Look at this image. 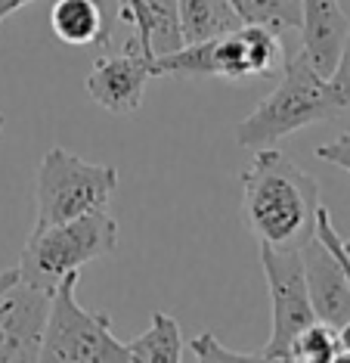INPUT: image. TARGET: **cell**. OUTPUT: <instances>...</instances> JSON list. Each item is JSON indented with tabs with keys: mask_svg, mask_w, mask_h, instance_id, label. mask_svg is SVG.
<instances>
[{
	"mask_svg": "<svg viewBox=\"0 0 350 363\" xmlns=\"http://www.w3.org/2000/svg\"><path fill=\"white\" fill-rule=\"evenodd\" d=\"M261 264L266 286H270V311H273L270 342L264 345L261 357L288 363L295 335L316 320L304 283L301 249H273V245L261 242Z\"/></svg>",
	"mask_w": 350,
	"mask_h": 363,
	"instance_id": "cell-7",
	"label": "cell"
},
{
	"mask_svg": "<svg viewBox=\"0 0 350 363\" xmlns=\"http://www.w3.org/2000/svg\"><path fill=\"white\" fill-rule=\"evenodd\" d=\"M115 186H118V168L115 164H94L78 159L62 146H53L38 164L35 227L62 224V220H72L78 214L106 208Z\"/></svg>",
	"mask_w": 350,
	"mask_h": 363,
	"instance_id": "cell-6",
	"label": "cell"
},
{
	"mask_svg": "<svg viewBox=\"0 0 350 363\" xmlns=\"http://www.w3.org/2000/svg\"><path fill=\"white\" fill-rule=\"evenodd\" d=\"M152 75V60L133 40L118 56H99L87 75V94L96 106L112 115H130L143 106L146 84Z\"/></svg>",
	"mask_w": 350,
	"mask_h": 363,
	"instance_id": "cell-9",
	"label": "cell"
},
{
	"mask_svg": "<svg viewBox=\"0 0 350 363\" xmlns=\"http://www.w3.org/2000/svg\"><path fill=\"white\" fill-rule=\"evenodd\" d=\"M78 270L65 274L50 295L40 363H133L128 342L112 333L109 313L84 311L74 295Z\"/></svg>",
	"mask_w": 350,
	"mask_h": 363,
	"instance_id": "cell-5",
	"label": "cell"
},
{
	"mask_svg": "<svg viewBox=\"0 0 350 363\" xmlns=\"http://www.w3.org/2000/svg\"><path fill=\"white\" fill-rule=\"evenodd\" d=\"M189 357L198 363H248V360H264L261 351L257 354H245V351H232L227 345L218 342L214 333H198L189 342Z\"/></svg>",
	"mask_w": 350,
	"mask_h": 363,
	"instance_id": "cell-17",
	"label": "cell"
},
{
	"mask_svg": "<svg viewBox=\"0 0 350 363\" xmlns=\"http://www.w3.org/2000/svg\"><path fill=\"white\" fill-rule=\"evenodd\" d=\"M177 16L183 44H198L242 28L230 0H177Z\"/></svg>",
	"mask_w": 350,
	"mask_h": 363,
	"instance_id": "cell-13",
	"label": "cell"
},
{
	"mask_svg": "<svg viewBox=\"0 0 350 363\" xmlns=\"http://www.w3.org/2000/svg\"><path fill=\"white\" fill-rule=\"evenodd\" d=\"M115 245H118V224L106 208H96L62 224L31 227L16 267L22 283L53 292L65 274L81 270L87 261L112 255Z\"/></svg>",
	"mask_w": 350,
	"mask_h": 363,
	"instance_id": "cell-3",
	"label": "cell"
},
{
	"mask_svg": "<svg viewBox=\"0 0 350 363\" xmlns=\"http://www.w3.org/2000/svg\"><path fill=\"white\" fill-rule=\"evenodd\" d=\"M118 22V0H56L50 28L60 44L106 47Z\"/></svg>",
	"mask_w": 350,
	"mask_h": 363,
	"instance_id": "cell-12",
	"label": "cell"
},
{
	"mask_svg": "<svg viewBox=\"0 0 350 363\" xmlns=\"http://www.w3.org/2000/svg\"><path fill=\"white\" fill-rule=\"evenodd\" d=\"M0 130H4V112H0Z\"/></svg>",
	"mask_w": 350,
	"mask_h": 363,
	"instance_id": "cell-25",
	"label": "cell"
},
{
	"mask_svg": "<svg viewBox=\"0 0 350 363\" xmlns=\"http://www.w3.org/2000/svg\"><path fill=\"white\" fill-rule=\"evenodd\" d=\"M344 112L338 96L332 94L329 78L307 62L298 50L282 62V81L273 94H266L257 109L236 125V143L242 150H264L276 146L279 140L291 137L295 130L310 128L316 121H332Z\"/></svg>",
	"mask_w": 350,
	"mask_h": 363,
	"instance_id": "cell-2",
	"label": "cell"
},
{
	"mask_svg": "<svg viewBox=\"0 0 350 363\" xmlns=\"http://www.w3.org/2000/svg\"><path fill=\"white\" fill-rule=\"evenodd\" d=\"M344 249H347V255H350V239H344Z\"/></svg>",
	"mask_w": 350,
	"mask_h": 363,
	"instance_id": "cell-24",
	"label": "cell"
},
{
	"mask_svg": "<svg viewBox=\"0 0 350 363\" xmlns=\"http://www.w3.org/2000/svg\"><path fill=\"white\" fill-rule=\"evenodd\" d=\"M242 26H264L270 31H288L301 26V0H230Z\"/></svg>",
	"mask_w": 350,
	"mask_h": 363,
	"instance_id": "cell-15",
	"label": "cell"
},
{
	"mask_svg": "<svg viewBox=\"0 0 350 363\" xmlns=\"http://www.w3.org/2000/svg\"><path fill=\"white\" fill-rule=\"evenodd\" d=\"M13 283H19V267H10V270H0V295L6 292Z\"/></svg>",
	"mask_w": 350,
	"mask_h": 363,
	"instance_id": "cell-23",
	"label": "cell"
},
{
	"mask_svg": "<svg viewBox=\"0 0 350 363\" xmlns=\"http://www.w3.org/2000/svg\"><path fill=\"white\" fill-rule=\"evenodd\" d=\"M50 295L22 279L0 295V363H38Z\"/></svg>",
	"mask_w": 350,
	"mask_h": 363,
	"instance_id": "cell-8",
	"label": "cell"
},
{
	"mask_svg": "<svg viewBox=\"0 0 350 363\" xmlns=\"http://www.w3.org/2000/svg\"><path fill=\"white\" fill-rule=\"evenodd\" d=\"M286 53L276 31L264 26H242L230 35L198 40V44H183L180 50L168 56H155L152 75H177V78H264L282 69Z\"/></svg>",
	"mask_w": 350,
	"mask_h": 363,
	"instance_id": "cell-4",
	"label": "cell"
},
{
	"mask_svg": "<svg viewBox=\"0 0 350 363\" xmlns=\"http://www.w3.org/2000/svg\"><path fill=\"white\" fill-rule=\"evenodd\" d=\"M316 159H322V162L335 164V168L350 171V130H344V134L335 137L332 143L316 146Z\"/></svg>",
	"mask_w": 350,
	"mask_h": 363,
	"instance_id": "cell-20",
	"label": "cell"
},
{
	"mask_svg": "<svg viewBox=\"0 0 350 363\" xmlns=\"http://www.w3.org/2000/svg\"><path fill=\"white\" fill-rule=\"evenodd\" d=\"M128 351L133 363H177L183 360V338H180V323L168 311H155L152 323L143 335L128 342Z\"/></svg>",
	"mask_w": 350,
	"mask_h": 363,
	"instance_id": "cell-14",
	"label": "cell"
},
{
	"mask_svg": "<svg viewBox=\"0 0 350 363\" xmlns=\"http://www.w3.org/2000/svg\"><path fill=\"white\" fill-rule=\"evenodd\" d=\"M291 360H304V363H335L341 360V342H338V329L313 320L310 326H304L301 333L291 342Z\"/></svg>",
	"mask_w": 350,
	"mask_h": 363,
	"instance_id": "cell-16",
	"label": "cell"
},
{
	"mask_svg": "<svg viewBox=\"0 0 350 363\" xmlns=\"http://www.w3.org/2000/svg\"><path fill=\"white\" fill-rule=\"evenodd\" d=\"M28 4H35V0H0V26H4V19H10L13 13H19Z\"/></svg>",
	"mask_w": 350,
	"mask_h": 363,
	"instance_id": "cell-21",
	"label": "cell"
},
{
	"mask_svg": "<svg viewBox=\"0 0 350 363\" xmlns=\"http://www.w3.org/2000/svg\"><path fill=\"white\" fill-rule=\"evenodd\" d=\"M320 211V180L301 171L276 146L254 150L242 171V218L273 249H301L313 236Z\"/></svg>",
	"mask_w": 350,
	"mask_h": 363,
	"instance_id": "cell-1",
	"label": "cell"
},
{
	"mask_svg": "<svg viewBox=\"0 0 350 363\" xmlns=\"http://www.w3.org/2000/svg\"><path fill=\"white\" fill-rule=\"evenodd\" d=\"M301 264H304V283H307V295H310L313 317L335 329L341 323H347L350 286H347L344 267H341L338 255L316 236V230L301 245Z\"/></svg>",
	"mask_w": 350,
	"mask_h": 363,
	"instance_id": "cell-10",
	"label": "cell"
},
{
	"mask_svg": "<svg viewBox=\"0 0 350 363\" xmlns=\"http://www.w3.org/2000/svg\"><path fill=\"white\" fill-rule=\"evenodd\" d=\"M301 53L307 62L329 78L338 65L341 47L347 40L350 19L338 0H301Z\"/></svg>",
	"mask_w": 350,
	"mask_h": 363,
	"instance_id": "cell-11",
	"label": "cell"
},
{
	"mask_svg": "<svg viewBox=\"0 0 350 363\" xmlns=\"http://www.w3.org/2000/svg\"><path fill=\"white\" fill-rule=\"evenodd\" d=\"M338 342H341V360H350V320L338 326Z\"/></svg>",
	"mask_w": 350,
	"mask_h": 363,
	"instance_id": "cell-22",
	"label": "cell"
},
{
	"mask_svg": "<svg viewBox=\"0 0 350 363\" xmlns=\"http://www.w3.org/2000/svg\"><path fill=\"white\" fill-rule=\"evenodd\" d=\"M329 87H332V94L338 96V103L347 109V106H350V31H347L344 47H341L335 72L329 75Z\"/></svg>",
	"mask_w": 350,
	"mask_h": 363,
	"instance_id": "cell-19",
	"label": "cell"
},
{
	"mask_svg": "<svg viewBox=\"0 0 350 363\" xmlns=\"http://www.w3.org/2000/svg\"><path fill=\"white\" fill-rule=\"evenodd\" d=\"M313 230H316V236H320L322 242H326L329 249L338 255L341 267H344V277H347V286H350V255H347V249H344V239L338 236L335 224H332L329 208H322V205H320V211H316V227H313Z\"/></svg>",
	"mask_w": 350,
	"mask_h": 363,
	"instance_id": "cell-18",
	"label": "cell"
}]
</instances>
